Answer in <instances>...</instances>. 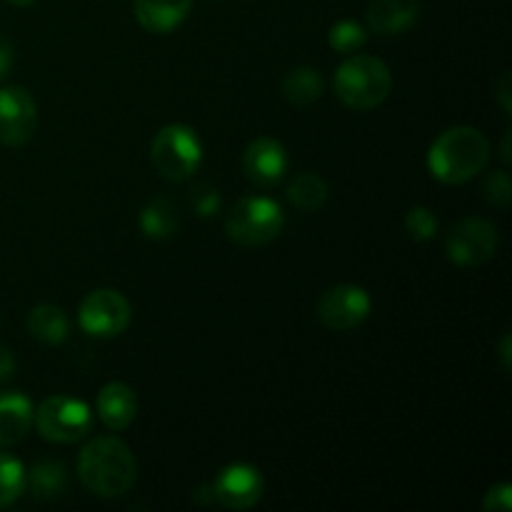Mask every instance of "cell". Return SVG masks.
<instances>
[{
  "mask_svg": "<svg viewBox=\"0 0 512 512\" xmlns=\"http://www.w3.org/2000/svg\"><path fill=\"white\" fill-rule=\"evenodd\" d=\"M38 128V105L23 88L0 90V143L23 145L28 143Z\"/></svg>",
  "mask_w": 512,
  "mask_h": 512,
  "instance_id": "obj_11",
  "label": "cell"
},
{
  "mask_svg": "<svg viewBox=\"0 0 512 512\" xmlns=\"http://www.w3.org/2000/svg\"><path fill=\"white\" fill-rule=\"evenodd\" d=\"M288 200L303 213H315L328 200V183L318 173H298L288 185Z\"/></svg>",
  "mask_w": 512,
  "mask_h": 512,
  "instance_id": "obj_21",
  "label": "cell"
},
{
  "mask_svg": "<svg viewBox=\"0 0 512 512\" xmlns=\"http://www.w3.org/2000/svg\"><path fill=\"white\" fill-rule=\"evenodd\" d=\"M500 235L493 223L483 218H465L450 230L445 240V253L455 265L475 268V265L488 263L498 253Z\"/></svg>",
  "mask_w": 512,
  "mask_h": 512,
  "instance_id": "obj_8",
  "label": "cell"
},
{
  "mask_svg": "<svg viewBox=\"0 0 512 512\" xmlns=\"http://www.w3.org/2000/svg\"><path fill=\"white\" fill-rule=\"evenodd\" d=\"M150 163L165 180H188L203 163V145L188 125H165L150 143Z\"/></svg>",
  "mask_w": 512,
  "mask_h": 512,
  "instance_id": "obj_5",
  "label": "cell"
},
{
  "mask_svg": "<svg viewBox=\"0 0 512 512\" xmlns=\"http://www.w3.org/2000/svg\"><path fill=\"white\" fill-rule=\"evenodd\" d=\"M495 90H498V100H500V105H503L505 113L510 115L512 103H510V73H508V70H505V73L500 75V80H498V83H495Z\"/></svg>",
  "mask_w": 512,
  "mask_h": 512,
  "instance_id": "obj_29",
  "label": "cell"
},
{
  "mask_svg": "<svg viewBox=\"0 0 512 512\" xmlns=\"http://www.w3.org/2000/svg\"><path fill=\"white\" fill-rule=\"evenodd\" d=\"M485 512H510L512 510V488L508 483H500L488 490L483 500Z\"/></svg>",
  "mask_w": 512,
  "mask_h": 512,
  "instance_id": "obj_27",
  "label": "cell"
},
{
  "mask_svg": "<svg viewBox=\"0 0 512 512\" xmlns=\"http://www.w3.org/2000/svg\"><path fill=\"white\" fill-rule=\"evenodd\" d=\"M483 193H485V200H488V203L498 205V208H508L510 193H512L508 173H505V170H493V173L485 178Z\"/></svg>",
  "mask_w": 512,
  "mask_h": 512,
  "instance_id": "obj_25",
  "label": "cell"
},
{
  "mask_svg": "<svg viewBox=\"0 0 512 512\" xmlns=\"http://www.w3.org/2000/svg\"><path fill=\"white\" fill-rule=\"evenodd\" d=\"M180 228V208L173 198H158L150 200L143 210H140V230L145 238L150 240H168L178 233Z\"/></svg>",
  "mask_w": 512,
  "mask_h": 512,
  "instance_id": "obj_17",
  "label": "cell"
},
{
  "mask_svg": "<svg viewBox=\"0 0 512 512\" xmlns=\"http://www.w3.org/2000/svg\"><path fill=\"white\" fill-rule=\"evenodd\" d=\"M490 160V143L478 128L455 125L443 130L428 150V170L445 185H463L483 173Z\"/></svg>",
  "mask_w": 512,
  "mask_h": 512,
  "instance_id": "obj_2",
  "label": "cell"
},
{
  "mask_svg": "<svg viewBox=\"0 0 512 512\" xmlns=\"http://www.w3.org/2000/svg\"><path fill=\"white\" fill-rule=\"evenodd\" d=\"M40 438L50 443H78L93 428V413L88 405L70 395H53L38 405L33 415Z\"/></svg>",
  "mask_w": 512,
  "mask_h": 512,
  "instance_id": "obj_6",
  "label": "cell"
},
{
  "mask_svg": "<svg viewBox=\"0 0 512 512\" xmlns=\"http://www.w3.org/2000/svg\"><path fill=\"white\" fill-rule=\"evenodd\" d=\"M500 355H503V368L510 370V335L503 338V348H500Z\"/></svg>",
  "mask_w": 512,
  "mask_h": 512,
  "instance_id": "obj_31",
  "label": "cell"
},
{
  "mask_svg": "<svg viewBox=\"0 0 512 512\" xmlns=\"http://www.w3.org/2000/svg\"><path fill=\"white\" fill-rule=\"evenodd\" d=\"M190 205H193L195 213L200 218H210L220 210V193L213 185H198V188L190 193Z\"/></svg>",
  "mask_w": 512,
  "mask_h": 512,
  "instance_id": "obj_26",
  "label": "cell"
},
{
  "mask_svg": "<svg viewBox=\"0 0 512 512\" xmlns=\"http://www.w3.org/2000/svg\"><path fill=\"white\" fill-rule=\"evenodd\" d=\"M25 328H28V333L33 335L35 340H40V343L60 345L68 338V315H65L63 308H58V305L40 303L28 313Z\"/></svg>",
  "mask_w": 512,
  "mask_h": 512,
  "instance_id": "obj_18",
  "label": "cell"
},
{
  "mask_svg": "<svg viewBox=\"0 0 512 512\" xmlns=\"http://www.w3.org/2000/svg\"><path fill=\"white\" fill-rule=\"evenodd\" d=\"M283 225V208L273 198L248 195V198H240L228 213L225 233L233 243L245 245V248H258V245L273 243L283 233Z\"/></svg>",
  "mask_w": 512,
  "mask_h": 512,
  "instance_id": "obj_4",
  "label": "cell"
},
{
  "mask_svg": "<svg viewBox=\"0 0 512 512\" xmlns=\"http://www.w3.org/2000/svg\"><path fill=\"white\" fill-rule=\"evenodd\" d=\"M193 0H135V18L148 33H173L190 15Z\"/></svg>",
  "mask_w": 512,
  "mask_h": 512,
  "instance_id": "obj_16",
  "label": "cell"
},
{
  "mask_svg": "<svg viewBox=\"0 0 512 512\" xmlns=\"http://www.w3.org/2000/svg\"><path fill=\"white\" fill-rule=\"evenodd\" d=\"M215 503L228 510H248L260 503L263 498V475L258 468L248 463H233L218 473V478L210 483Z\"/></svg>",
  "mask_w": 512,
  "mask_h": 512,
  "instance_id": "obj_10",
  "label": "cell"
},
{
  "mask_svg": "<svg viewBox=\"0 0 512 512\" xmlns=\"http://www.w3.org/2000/svg\"><path fill=\"white\" fill-rule=\"evenodd\" d=\"M420 18L418 0H373L368 8V28L380 35H400Z\"/></svg>",
  "mask_w": 512,
  "mask_h": 512,
  "instance_id": "obj_13",
  "label": "cell"
},
{
  "mask_svg": "<svg viewBox=\"0 0 512 512\" xmlns=\"http://www.w3.org/2000/svg\"><path fill=\"white\" fill-rule=\"evenodd\" d=\"M370 315V295L360 285H335L318 300L320 323L335 333L358 328Z\"/></svg>",
  "mask_w": 512,
  "mask_h": 512,
  "instance_id": "obj_9",
  "label": "cell"
},
{
  "mask_svg": "<svg viewBox=\"0 0 512 512\" xmlns=\"http://www.w3.org/2000/svg\"><path fill=\"white\" fill-rule=\"evenodd\" d=\"M5 3H10V5H18V8H23V5H30V3H35V0H5Z\"/></svg>",
  "mask_w": 512,
  "mask_h": 512,
  "instance_id": "obj_33",
  "label": "cell"
},
{
  "mask_svg": "<svg viewBox=\"0 0 512 512\" xmlns=\"http://www.w3.org/2000/svg\"><path fill=\"white\" fill-rule=\"evenodd\" d=\"M133 320L128 298L113 288H98L85 295L78 310V323L93 338H118Z\"/></svg>",
  "mask_w": 512,
  "mask_h": 512,
  "instance_id": "obj_7",
  "label": "cell"
},
{
  "mask_svg": "<svg viewBox=\"0 0 512 512\" xmlns=\"http://www.w3.org/2000/svg\"><path fill=\"white\" fill-rule=\"evenodd\" d=\"M503 160L505 163L510 160V133H505V140H503Z\"/></svg>",
  "mask_w": 512,
  "mask_h": 512,
  "instance_id": "obj_32",
  "label": "cell"
},
{
  "mask_svg": "<svg viewBox=\"0 0 512 512\" xmlns=\"http://www.w3.org/2000/svg\"><path fill=\"white\" fill-rule=\"evenodd\" d=\"M78 478L85 490L98 498L113 500L130 493L138 478V463L123 440L113 435L95 438L80 450Z\"/></svg>",
  "mask_w": 512,
  "mask_h": 512,
  "instance_id": "obj_1",
  "label": "cell"
},
{
  "mask_svg": "<svg viewBox=\"0 0 512 512\" xmlns=\"http://www.w3.org/2000/svg\"><path fill=\"white\" fill-rule=\"evenodd\" d=\"M13 370H15L13 355H10L5 348H0V383L10 378V373H13Z\"/></svg>",
  "mask_w": 512,
  "mask_h": 512,
  "instance_id": "obj_30",
  "label": "cell"
},
{
  "mask_svg": "<svg viewBox=\"0 0 512 512\" xmlns=\"http://www.w3.org/2000/svg\"><path fill=\"white\" fill-rule=\"evenodd\" d=\"M365 38H368V33H365V28L360 23H355V20H338V23L330 28V35H328V43L333 45L338 53H358L360 48L365 45Z\"/></svg>",
  "mask_w": 512,
  "mask_h": 512,
  "instance_id": "obj_23",
  "label": "cell"
},
{
  "mask_svg": "<svg viewBox=\"0 0 512 512\" xmlns=\"http://www.w3.org/2000/svg\"><path fill=\"white\" fill-rule=\"evenodd\" d=\"M335 93L348 108L373 110L388 100L393 90V75L380 58L350 55L335 70Z\"/></svg>",
  "mask_w": 512,
  "mask_h": 512,
  "instance_id": "obj_3",
  "label": "cell"
},
{
  "mask_svg": "<svg viewBox=\"0 0 512 512\" xmlns=\"http://www.w3.org/2000/svg\"><path fill=\"white\" fill-rule=\"evenodd\" d=\"M25 490L35 500H55L65 490V468L58 460H40L25 473Z\"/></svg>",
  "mask_w": 512,
  "mask_h": 512,
  "instance_id": "obj_19",
  "label": "cell"
},
{
  "mask_svg": "<svg viewBox=\"0 0 512 512\" xmlns=\"http://www.w3.org/2000/svg\"><path fill=\"white\" fill-rule=\"evenodd\" d=\"M243 170L260 188L280 183L288 170V153L275 138H258L245 148Z\"/></svg>",
  "mask_w": 512,
  "mask_h": 512,
  "instance_id": "obj_12",
  "label": "cell"
},
{
  "mask_svg": "<svg viewBox=\"0 0 512 512\" xmlns=\"http://www.w3.org/2000/svg\"><path fill=\"white\" fill-rule=\"evenodd\" d=\"M405 233L410 235L418 243H428L438 233V218L433 215V210L425 208V205H415L405 215Z\"/></svg>",
  "mask_w": 512,
  "mask_h": 512,
  "instance_id": "obj_24",
  "label": "cell"
},
{
  "mask_svg": "<svg viewBox=\"0 0 512 512\" xmlns=\"http://www.w3.org/2000/svg\"><path fill=\"white\" fill-rule=\"evenodd\" d=\"M25 493V468L10 453H0V508L13 505Z\"/></svg>",
  "mask_w": 512,
  "mask_h": 512,
  "instance_id": "obj_22",
  "label": "cell"
},
{
  "mask_svg": "<svg viewBox=\"0 0 512 512\" xmlns=\"http://www.w3.org/2000/svg\"><path fill=\"white\" fill-rule=\"evenodd\" d=\"M33 403L28 395L10 390V393H0V445L23 443L25 435L33 428Z\"/></svg>",
  "mask_w": 512,
  "mask_h": 512,
  "instance_id": "obj_15",
  "label": "cell"
},
{
  "mask_svg": "<svg viewBox=\"0 0 512 512\" xmlns=\"http://www.w3.org/2000/svg\"><path fill=\"white\" fill-rule=\"evenodd\" d=\"M10 65H13V45H10V40L0 33V80L5 78Z\"/></svg>",
  "mask_w": 512,
  "mask_h": 512,
  "instance_id": "obj_28",
  "label": "cell"
},
{
  "mask_svg": "<svg viewBox=\"0 0 512 512\" xmlns=\"http://www.w3.org/2000/svg\"><path fill=\"white\" fill-rule=\"evenodd\" d=\"M95 410H98L100 420L108 430H125L138 415V398H135L133 388L125 383H108L100 388L98 398H95Z\"/></svg>",
  "mask_w": 512,
  "mask_h": 512,
  "instance_id": "obj_14",
  "label": "cell"
},
{
  "mask_svg": "<svg viewBox=\"0 0 512 512\" xmlns=\"http://www.w3.org/2000/svg\"><path fill=\"white\" fill-rule=\"evenodd\" d=\"M323 88H325L323 75H320L315 68H308V65L290 70V73L283 78L285 100L298 105V108H308V105H313L315 100H320Z\"/></svg>",
  "mask_w": 512,
  "mask_h": 512,
  "instance_id": "obj_20",
  "label": "cell"
}]
</instances>
